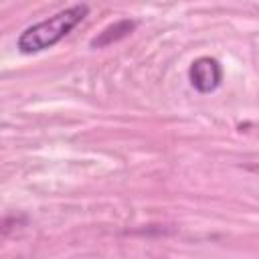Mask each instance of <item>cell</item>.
<instances>
[{"mask_svg": "<svg viewBox=\"0 0 259 259\" xmlns=\"http://www.w3.org/2000/svg\"><path fill=\"white\" fill-rule=\"evenodd\" d=\"M87 12H89L87 4H75V6H69V8L53 14L47 20H40V22L28 26L16 40L18 51L24 55H30V53L51 49L53 45L63 40L87 16Z\"/></svg>", "mask_w": 259, "mask_h": 259, "instance_id": "obj_1", "label": "cell"}, {"mask_svg": "<svg viewBox=\"0 0 259 259\" xmlns=\"http://www.w3.org/2000/svg\"><path fill=\"white\" fill-rule=\"evenodd\" d=\"M188 77H190V83H192V87L196 91L210 93V91H214L221 85V81H223V69H221V65H219L217 59L200 57V59H196L190 65Z\"/></svg>", "mask_w": 259, "mask_h": 259, "instance_id": "obj_2", "label": "cell"}, {"mask_svg": "<svg viewBox=\"0 0 259 259\" xmlns=\"http://www.w3.org/2000/svg\"><path fill=\"white\" fill-rule=\"evenodd\" d=\"M134 28H136V20H130V18L117 20V22L109 24L107 28H103V30L99 32V36H95V38L91 40V47H99V49H101V47H107V45H111V42H115V40L127 36Z\"/></svg>", "mask_w": 259, "mask_h": 259, "instance_id": "obj_3", "label": "cell"}]
</instances>
